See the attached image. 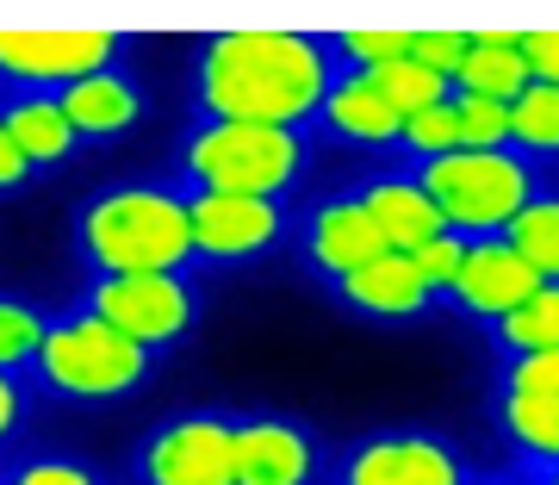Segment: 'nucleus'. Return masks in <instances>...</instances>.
Wrapping results in <instances>:
<instances>
[{
	"instance_id": "8",
	"label": "nucleus",
	"mask_w": 559,
	"mask_h": 485,
	"mask_svg": "<svg viewBox=\"0 0 559 485\" xmlns=\"http://www.w3.org/2000/svg\"><path fill=\"white\" fill-rule=\"evenodd\" d=\"M138 485H237V424L218 411L162 424L138 454Z\"/></svg>"
},
{
	"instance_id": "32",
	"label": "nucleus",
	"mask_w": 559,
	"mask_h": 485,
	"mask_svg": "<svg viewBox=\"0 0 559 485\" xmlns=\"http://www.w3.org/2000/svg\"><path fill=\"white\" fill-rule=\"evenodd\" d=\"M510 392H547L554 399L559 392V348H547V355H516L510 362Z\"/></svg>"
},
{
	"instance_id": "14",
	"label": "nucleus",
	"mask_w": 559,
	"mask_h": 485,
	"mask_svg": "<svg viewBox=\"0 0 559 485\" xmlns=\"http://www.w3.org/2000/svg\"><path fill=\"white\" fill-rule=\"evenodd\" d=\"M342 305H355L360 318H423L429 311V286H423L417 262L411 256H399V249H385L380 262H367L360 274H348V281H336Z\"/></svg>"
},
{
	"instance_id": "6",
	"label": "nucleus",
	"mask_w": 559,
	"mask_h": 485,
	"mask_svg": "<svg viewBox=\"0 0 559 485\" xmlns=\"http://www.w3.org/2000/svg\"><path fill=\"white\" fill-rule=\"evenodd\" d=\"M124 32L94 25H0V81H20L25 94H62L87 75L119 69Z\"/></svg>"
},
{
	"instance_id": "21",
	"label": "nucleus",
	"mask_w": 559,
	"mask_h": 485,
	"mask_svg": "<svg viewBox=\"0 0 559 485\" xmlns=\"http://www.w3.org/2000/svg\"><path fill=\"white\" fill-rule=\"evenodd\" d=\"M498 417L528 454H540V461L559 466V392L554 399H547V392H503Z\"/></svg>"
},
{
	"instance_id": "31",
	"label": "nucleus",
	"mask_w": 559,
	"mask_h": 485,
	"mask_svg": "<svg viewBox=\"0 0 559 485\" xmlns=\"http://www.w3.org/2000/svg\"><path fill=\"white\" fill-rule=\"evenodd\" d=\"M522 62L540 87H559V25H540V32H522Z\"/></svg>"
},
{
	"instance_id": "11",
	"label": "nucleus",
	"mask_w": 559,
	"mask_h": 485,
	"mask_svg": "<svg viewBox=\"0 0 559 485\" xmlns=\"http://www.w3.org/2000/svg\"><path fill=\"white\" fill-rule=\"evenodd\" d=\"M540 274L528 262H522L516 249L503 237H485V242H473L466 249V262H460V281H454V299L473 311V318H491V323H503L516 305H528L540 293Z\"/></svg>"
},
{
	"instance_id": "36",
	"label": "nucleus",
	"mask_w": 559,
	"mask_h": 485,
	"mask_svg": "<svg viewBox=\"0 0 559 485\" xmlns=\"http://www.w3.org/2000/svg\"><path fill=\"white\" fill-rule=\"evenodd\" d=\"M547 485H559V466H554V473H547Z\"/></svg>"
},
{
	"instance_id": "2",
	"label": "nucleus",
	"mask_w": 559,
	"mask_h": 485,
	"mask_svg": "<svg viewBox=\"0 0 559 485\" xmlns=\"http://www.w3.org/2000/svg\"><path fill=\"white\" fill-rule=\"evenodd\" d=\"M75 249L94 274H180L193 262V218L168 187H106L81 205Z\"/></svg>"
},
{
	"instance_id": "4",
	"label": "nucleus",
	"mask_w": 559,
	"mask_h": 485,
	"mask_svg": "<svg viewBox=\"0 0 559 485\" xmlns=\"http://www.w3.org/2000/svg\"><path fill=\"white\" fill-rule=\"evenodd\" d=\"M156 355L131 336H119L106 318H94L87 305L69 311V318L50 323V336L38 348V380L57 392V399L75 404H112L131 399L143 380H150Z\"/></svg>"
},
{
	"instance_id": "27",
	"label": "nucleus",
	"mask_w": 559,
	"mask_h": 485,
	"mask_svg": "<svg viewBox=\"0 0 559 485\" xmlns=\"http://www.w3.org/2000/svg\"><path fill=\"white\" fill-rule=\"evenodd\" d=\"M454 113H460V150H503L510 143V106L454 94Z\"/></svg>"
},
{
	"instance_id": "26",
	"label": "nucleus",
	"mask_w": 559,
	"mask_h": 485,
	"mask_svg": "<svg viewBox=\"0 0 559 485\" xmlns=\"http://www.w3.org/2000/svg\"><path fill=\"white\" fill-rule=\"evenodd\" d=\"M399 143L411 150V156H423V162L454 156V150H460V113H454V100L429 106V113H417V119H404V138Z\"/></svg>"
},
{
	"instance_id": "23",
	"label": "nucleus",
	"mask_w": 559,
	"mask_h": 485,
	"mask_svg": "<svg viewBox=\"0 0 559 485\" xmlns=\"http://www.w3.org/2000/svg\"><path fill=\"white\" fill-rule=\"evenodd\" d=\"M498 343L510 355H547V348H559V286H540L528 305H516L498 323Z\"/></svg>"
},
{
	"instance_id": "10",
	"label": "nucleus",
	"mask_w": 559,
	"mask_h": 485,
	"mask_svg": "<svg viewBox=\"0 0 559 485\" xmlns=\"http://www.w3.org/2000/svg\"><path fill=\"white\" fill-rule=\"evenodd\" d=\"M342 485H473V480H466V466L448 442L423 436V429H399V436L360 442L342 466Z\"/></svg>"
},
{
	"instance_id": "13",
	"label": "nucleus",
	"mask_w": 559,
	"mask_h": 485,
	"mask_svg": "<svg viewBox=\"0 0 559 485\" xmlns=\"http://www.w3.org/2000/svg\"><path fill=\"white\" fill-rule=\"evenodd\" d=\"M311 262L330 274V281H348V274H360L367 262H380L385 256V237H380V224H373V212L360 200H330L311 218Z\"/></svg>"
},
{
	"instance_id": "35",
	"label": "nucleus",
	"mask_w": 559,
	"mask_h": 485,
	"mask_svg": "<svg viewBox=\"0 0 559 485\" xmlns=\"http://www.w3.org/2000/svg\"><path fill=\"white\" fill-rule=\"evenodd\" d=\"M20 424H25V386L13 380V374H0V442H7Z\"/></svg>"
},
{
	"instance_id": "3",
	"label": "nucleus",
	"mask_w": 559,
	"mask_h": 485,
	"mask_svg": "<svg viewBox=\"0 0 559 485\" xmlns=\"http://www.w3.org/2000/svg\"><path fill=\"white\" fill-rule=\"evenodd\" d=\"M180 168L193 193H242V200H280L299 181L305 168V138L286 125H237V119H205L187 150Z\"/></svg>"
},
{
	"instance_id": "25",
	"label": "nucleus",
	"mask_w": 559,
	"mask_h": 485,
	"mask_svg": "<svg viewBox=\"0 0 559 485\" xmlns=\"http://www.w3.org/2000/svg\"><path fill=\"white\" fill-rule=\"evenodd\" d=\"M50 336V318L25 299H0V374L38 367V348Z\"/></svg>"
},
{
	"instance_id": "18",
	"label": "nucleus",
	"mask_w": 559,
	"mask_h": 485,
	"mask_svg": "<svg viewBox=\"0 0 559 485\" xmlns=\"http://www.w3.org/2000/svg\"><path fill=\"white\" fill-rule=\"evenodd\" d=\"M0 125H7V138L20 143V156L32 168H57L81 150V131L62 113V94H20V100L0 106Z\"/></svg>"
},
{
	"instance_id": "29",
	"label": "nucleus",
	"mask_w": 559,
	"mask_h": 485,
	"mask_svg": "<svg viewBox=\"0 0 559 485\" xmlns=\"http://www.w3.org/2000/svg\"><path fill=\"white\" fill-rule=\"evenodd\" d=\"M466 249H473V242L460 237V230H448V237H436V242H423L417 256H411V262H417V274H423V286H429V293H454Z\"/></svg>"
},
{
	"instance_id": "12",
	"label": "nucleus",
	"mask_w": 559,
	"mask_h": 485,
	"mask_svg": "<svg viewBox=\"0 0 559 485\" xmlns=\"http://www.w3.org/2000/svg\"><path fill=\"white\" fill-rule=\"evenodd\" d=\"M318 448L286 417H249L237 424V485H311Z\"/></svg>"
},
{
	"instance_id": "24",
	"label": "nucleus",
	"mask_w": 559,
	"mask_h": 485,
	"mask_svg": "<svg viewBox=\"0 0 559 485\" xmlns=\"http://www.w3.org/2000/svg\"><path fill=\"white\" fill-rule=\"evenodd\" d=\"M510 143L516 150H535V156H559V87H528L516 106H510Z\"/></svg>"
},
{
	"instance_id": "20",
	"label": "nucleus",
	"mask_w": 559,
	"mask_h": 485,
	"mask_svg": "<svg viewBox=\"0 0 559 485\" xmlns=\"http://www.w3.org/2000/svg\"><path fill=\"white\" fill-rule=\"evenodd\" d=\"M367 87L380 94L399 119H417V113H429V106H448V87L454 81H441V75H429L423 62H411V57H399V62H385V69H367Z\"/></svg>"
},
{
	"instance_id": "34",
	"label": "nucleus",
	"mask_w": 559,
	"mask_h": 485,
	"mask_svg": "<svg viewBox=\"0 0 559 485\" xmlns=\"http://www.w3.org/2000/svg\"><path fill=\"white\" fill-rule=\"evenodd\" d=\"M32 162L20 156V143L7 138V125H0V193H20V187H32Z\"/></svg>"
},
{
	"instance_id": "30",
	"label": "nucleus",
	"mask_w": 559,
	"mask_h": 485,
	"mask_svg": "<svg viewBox=\"0 0 559 485\" xmlns=\"http://www.w3.org/2000/svg\"><path fill=\"white\" fill-rule=\"evenodd\" d=\"M466 50H473V38H466V32H411V62H423V69H429V75H441V81L460 75Z\"/></svg>"
},
{
	"instance_id": "7",
	"label": "nucleus",
	"mask_w": 559,
	"mask_h": 485,
	"mask_svg": "<svg viewBox=\"0 0 559 485\" xmlns=\"http://www.w3.org/2000/svg\"><path fill=\"white\" fill-rule=\"evenodd\" d=\"M87 311L156 355V348H175V343L193 336V323H200V293H193L187 274H106V281H94V293H87Z\"/></svg>"
},
{
	"instance_id": "17",
	"label": "nucleus",
	"mask_w": 559,
	"mask_h": 485,
	"mask_svg": "<svg viewBox=\"0 0 559 485\" xmlns=\"http://www.w3.org/2000/svg\"><path fill=\"white\" fill-rule=\"evenodd\" d=\"M473 50L460 62V94H473V100H498V106H516L535 75H528V62H522V32H466Z\"/></svg>"
},
{
	"instance_id": "22",
	"label": "nucleus",
	"mask_w": 559,
	"mask_h": 485,
	"mask_svg": "<svg viewBox=\"0 0 559 485\" xmlns=\"http://www.w3.org/2000/svg\"><path fill=\"white\" fill-rule=\"evenodd\" d=\"M503 242H510L547 286H559V200H535L510 230H503Z\"/></svg>"
},
{
	"instance_id": "15",
	"label": "nucleus",
	"mask_w": 559,
	"mask_h": 485,
	"mask_svg": "<svg viewBox=\"0 0 559 485\" xmlns=\"http://www.w3.org/2000/svg\"><path fill=\"white\" fill-rule=\"evenodd\" d=\"M360 205L373 212L385 249H399V256H417L423 242L448 237V218H441V205L423 193V181H373L360 193Z\"/></svg>"
},
{
	"instance_id": "33",
	"label": "nucleus",
	"mask_w": 559,
	"mask_h": 485,
	"mask_svg": "<svg viewBox=\"0 0 559 485\" xmlns=\"http://www.w3.org/2000/svg\"><path fill=\"white\" fill-rule=\"evenodd\" d=\"M13 485H100V480H94L81 461H62V454H50V461L20 466V480H13Z\"/></svg>"
},
{
	"instance_id": "19",
	"label": "nucleus",
	"mask_w": 559,
	"mask_h": 485,
	"mask_svg": "<svg viewBox=\"0 0 559 485\" xmlns=\"http://www.w3.org/2000/svg\"><path fill=\"white\" fill-rule=\"evenodd\" d=\"M336 138H348V143H367V150H380V143H399L404 138V119L392 113V106L367 87L360 75H342L336 87H330V100H323V113H318Z\"/></svg>"
},
{
	"instance_id": "1",
	"label": "nucleus",
	"mask_w": 559,
	"mask_h": 485,
	"mask_svg": "<svg viewBox=\"0 0 559 485\" xmlns=\"http://www.w3.org/2000/svg\"><path fill=\"white\" fill-rule=\"evenodd\" d=\"M336 87L330 50L305 32H218L200 50V106L205 119L286 125L318 119Z\"/></svg>"
},
{
	"instance_id": "5",
	"label": "nucleus",
	"mask_w": 559,
	"mask_h": 485,
	"mask_svg": "<svg viewBox=\"0 0 559 485\" xmlns=\"http://www.w3.org/2000/svg\"><path fill=\"white\" fill-rule=\"evenodd\" d=\"M417 181L441 205L448 230H479V242L510 230L535 205V168L510 150H454L441 162H423Z\"/></svg>"
},
{
	"instance_id": "28",
	"label": "nucleus",
	"mask_w": 559,
	"mask_h": 485,
	"mask_svg": "<svg viewBox=\"0 0 559 485\" xmlns=\"http://www.w3.org/2000/svg\"><path fill=\"white\" fill-rule=\"evenodd\" d=\"M342 57L355 62V75L385 69V62L411 57V32H392V25H373V32H342Z\"/></svg>"
},
{
	"instance_id": "9",
	"label": "nucleus",
	"mask_w": 559,
	"mask_h": 485,
	"mask_svg": "<svg viewBox=\"0 0 559 485\" xmlns=\"http://www.w3.org/2000/svg\"><path fill=\"white\" fill-rule=\"evenodd\" d=\"M187 218L200 262H255L286 230L280 200H242V193H187Z\"/></svg>"
},
{
	"instance_id": "16",
	"label": "nucleus",
	"mask_w": 559,
	"mask_h": 485,
	"mask_svg": "<svg viewBox=\"0 0 559 485\" xmlns=\"http://www.w3.org/2000/svg\"><path fill=\"white\" fill-rule=\"evenodd\" d=\"M62 113H69V125L81 131V143L87 138H124V131H138V119H143V94L124 69H106V75H87V81H75V87H62Z\"/></svg>"
}]
</instances>
